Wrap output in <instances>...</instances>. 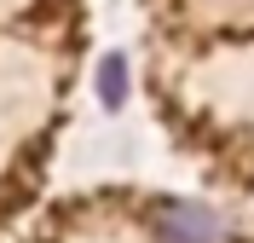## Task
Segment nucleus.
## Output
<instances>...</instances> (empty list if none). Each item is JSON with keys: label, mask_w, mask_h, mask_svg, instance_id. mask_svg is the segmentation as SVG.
<instances>
[{"label": "nucleus", "mask_w": 254, "mask_h": 243, "mask_svg": "<svg viewBox=\"0 0 254 243\" xmlns=\"http://www.w3.org/2000/svg\"><path fill=\"white\" fill-rule=\"evenodd\" d=\"M220 238H225L220 214L196 209V203H168L156 214V243H220Z\"/></svg>", "instance_id": "f257e3e1"}, {"label": "nucleus", "mask_w": 254, "mask_h": 243, "mask_svg": "<svg viewBox=\"0 0 254 243\" xmlns=\"http://www.w3.org/2000/svg\"><path fill=\"white\" fill-rule=\"evenodd\" d=\"M98 98H104L110 110H116V104H122V98H127V64H122V58H116V52H110V58H104V64H98Z\"/></svg>", "instance_id": "f03ea898"}]
</instances>
